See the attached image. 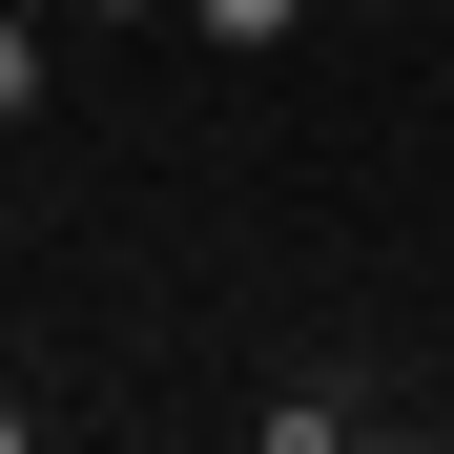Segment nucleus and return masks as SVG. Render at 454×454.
Here are the masks:
<instances>
[{"label": "nucleus", "mask_w": 454, "mask_h": 454, "mask_svg": "<svg viewBox=\"0 0 454 454\" xmlns=\"http://www.w3.org/2000/svg\"><path fill=\"white\" fill-rule=\"evenodd\" d=\"M42 104V42H21V0H0V124H21Z\"/></svg>", "instance_id": "f257e3e1"}, {"label": "nucleus", "mask_w": 454, "mask_h": 454, "mask_svg": "<svg viewBox=\"0 0 454 454\" xmlns=\"http://www.w3.org/2000/svg\"><path fill=\"white\" fill-rule=\"evenodd\" d=\"M186 21H207V42H289V0H186Z\"/></svg>", "instance_id": "f03ea898"}, {"label": "nucleus", "mask_w": 454, "mask_h": 454, "mask_svg": "<svg viewBox=\"0 0 454 454\" xmlns=\"http://www.w3.org/2000/svg\"><path fill=\"white\" fill-rule=\"evenodd\" d=\"M0 454H21V393H0Z\"/></svg>", "instance_id": "7ed1b4c3"}]
</instances>
